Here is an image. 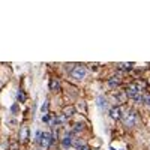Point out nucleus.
<instances>
[{
  "label": "nucleus",
  "mask_w": 150,
  "mask_h": 150,
  "mask_svg": "<svg viewBox=\"0 0 150 150\" xmlns=\"http://www.w3.org/2000/svg\"><path fill=\"white\" fill-rule=\"evenodd\" d=\"M122 123L125 125L126 128H134L137 126V123L140 122V116H138V112H137L135 110H128V111H125L123 114H122Z\"/></svg>",
  "instance_id": "obj_1"
},
{
  "label": "nucleus",
  "mask_w": 150,
  "mask_h": 150,
  "mask_svg": "<svg viewBox=\"0 0 150 150\" xmlns=\"http://www.w3.org/2000/svg\"><path fill=\"white\" fill-rule=\"evenodd\" d=\"M69 74H71V77L74 80L81 81V80H84L87 77V74H89V72H87V68L84 65H74V68L69 71Z\"/></svg>",
  "instance_id": "obj_2"
},
{
  "label": "nucleus",
  "mask_w": 150,
  "mask_h": 150,
  "mask_svg": "<svg viewBox=\"0 0 150 150\" xmlns=\"http://www.w3.org/2000/svg\"><path fill=\"white\" fill-rule=\"evenodd\" d=\"M54 143V135H53V132H42V135H41V140H39V144H41V147H50Z\"/></svg>",
  "instance_id": "obj_3"
},
{
  "label": "nucleus",
  "mask_w": 150,
  "mask_h": 150,
  "mask_svg": "<svg viewBox=\"0 0 150 150\" xmlns=\"http://www.w3.org/2000/svg\"><path fill=\"white\" fill-rule=\"evenodd\" d=\"M108 114H110V117H111L112 120H120V119H122V114H123V110H122V107H119V105L111 107V108L108 110Z\"/></svg>",
  "instance_id": "obj_4"
},
{
  "label": "nucleus",
  "mask_w": 150,
  "mask_h": 150,
  "mask_svg": "<svg viewBox=\"0 0 150 150\" xmlns=\"http://www.w3.org/2000/svg\"><path fill=\"white\" fill-rule=\"evenodd\" d=\"M72 144H74V134L72 132H66L63 135V138H62V147L69 149V147H72Z\"/></svg>",
  "instance_id": "obj_5"
},
{
  "label": "nucleus",
  "mask_w": 150,
  "mask_h": 150,
  "mask_svg": "<svg viewBox=\"0 0 150 150\" xmlns=\"http://www.w3.org/2000/svg\"><path fill=\"white\" fill-rule=\"evenodd\" d=\"M96 107L99 110H108V99L104 95H99L96 98Z\"/></svg>",
  "instance_id": "obj_6"
},
{
  "label": "nucleus",
  "mask_w": 150,
  "mask_h": 150,
  "mask_svg": "<svg viewBox=\"0 0 150 150\" xmlns=\"http://www.w3.org/2000/svg\"><path fill=\"white\" fill-rule=\"evenodd\" d=\"M84 129H86V123L83 122V120H78V122H75L74 125H72V134H83L84 132Z\"/></svg>",
  "instance_id": "obj_7"
},
{
  "label": "nucleus",
  "mask_w": 150,
  "mask_h": 150,
  "mask_svg": "<svg viewBox=\"0 0 150 150\" xmlns=\"http://www.w3.org/2000/svg\"><path fill=\"white\" fill-rule=\"evenodd\" d=\"M29 135H30V131L27 126H23L20 129V143H27L29 141Z\"/></svg>",
  "instance_id": "obj_8"
},
{
  "label": "nucleus",
  "mask_w": 150,
  "mask_h": 150,
  "mask_svg": "<svg viewBox=\"0 0 150 150\" xmlns=\"http://www.w3.org/2000/svg\"><path fill=\"white\" fill-rule=\"evenodd\" d=\"M48 87H50V90H51V92H59L60 90V81L57 78H51V80H50Z\"/></svg>",
  "instance_id": "obj_9"
},
{
  "label": "nucleus",
  "mask_w": 150,
  "mask_h": 150,
  "mask_svg": "<svg viewBox=\"0 0 150 150\" xmlns=\"http://www.w3.org/2000/svg\"><path fill=\"white\" fill-rule=\"evenodd\" d=\"M107 84H108V87H117V86L122 84V78L119 77V75H116V77H111V78H108Z\"/></svg>",
  "instance_id": "obj_10"
},
{
  "label": "nucleus",
  "mask_w": 150,
  "mask_h": 150,
  "mask_svg": "<svg viewBox=\"0 0 150 150\" xmlns=\"http://www.w3.org/2000/svg\"><path fill=\"white\" fill-rule=\"evenodd\" d=\"M66 122V117L62 114V116H56V117H53V120H51V123L50 125H53V126H59V125H63Z\"/></svg>",
  "instance_id": "obj_11"
},
{
  "label": "nucleus",
  "mask_w": 150,
  "mask_h": 150,
  "mask_svg": "<svg viewBox=\"0 0 150 150\" xmlns=\"http://www.w3.org/2000/svg\"><path fill=\"white\" fill-rule=\"evenodd\" d=\"M75 107H72V105H68V107H65L63 108V116L66 117V119H69V117H72L74 114H75Z\"/></svg>",
  "instance_id": "obj_12"
},
{
  "label": "nucleus",
  "mask_w": 150,
  "mask_h": 150,
  "mask_svg": "<svg viewBox=\"0 0 150 150\" xmlns=\"http://www.w3.org/2000/svg\"><path fill=\"white\" fill-rule=\"evenodd\" d=\"M134 84H135V87H137V90H138V93L143 95L144 90H146V87H147V86H146V81H135Z\"/></svg>",
  "instance_id": "obj_13"
},
{
  "label": "nucleus",
  "mask_w": 150,
  "mask_h": 150,
  "mask_svg": "<svg viewBox=\"0 0 150 150\" xmlns=\"http://www.w3.org/2000/svg\"><path fill=\"white\" fill-rule=\"evenodd\" d=\"M141 104L150 108V93H149V92H144V93L141 95Z\"/></svg>",
  "instance_id": "obj_14"
},
{
  "label": "nucleus",
  "mask_w": 150,
  "mask_h": 150,
  "mask_svg": "<svg viewBox=\"0 0 150 150\" xmlns=\"http://www.w3.org/2000/svg\"><path fill=\"white\" fill-rule=\"evenodd\" d=\"M114 96H116V101H119L120 104H122V102H125V101H126V95H125V92H120V93H116Z\"/></svg>",
  "instance_id": "obj_15"
},
{
  "label": "nucleus",
  "mask_w": 150,
  "mask_h": 150,
  "mask_svg": "<svg viewBox=\"0 0 150 150\" xmlns=\"http://www.w3.org/2000/svg\"><path fill=\"white\" fill-rule=\"evenodd\" d=\"M51 120H53V116L50 114V112H48V114H45V116L42 117V122H44V123H51Z\"/></svg>",
  "instance_id": "obj_16"
},
{
  "label": "nucleus",
  "mask_w": 150,
  "mask_h": 150,
  "mask_svg": "<svg viewBox=\"0 0 150 150\" xmlns=\"http://www.w3.org/2000/svg\"><path fill=\"white\" fill-rule=\"evenodd\" d=\"M26 99H27L26 93H24V92H18V101L20 102H26Z\"/></svg>",
  "instance_id": "obj_17"
},
{
  "label": "nucleus",
  "mask_w": 150,
  "mask_h": 150,
  "mask_svg": "<svg viewBox=\"0 0 150 150\" xmlns=\"http://www.w3.org/2000/svg\"><path fill=\"white\" fill-rule=\"evenodd\" d=\"M75 108H78L80 111H86V102H83V101H80L78 104H77V107Z\"/></svg>",
  "instance_id": "obj_18"
},
{
  "label": "nucleus",
  "mask_w": 150,
  "mask_h": 150,
  "mask_svg": "<svg viewBox=\"0 0 150 150\" xmlns=\"http://www.w3.org/2000/svg\"><path fill=\"white\" fill-rule=\"evenodd\" d=\"M48 107H50V101L47 99V101L44 102V105H42V108H41V110H42L44 112H47V111H48Z\"/></svg>",
  "instance_id": "obj_19"
},
{
  "label": "nucleus",
  "mask_w": 150,
  "mask_h": 150,
  "mask_svg": "<svg viewBox=\"0 0 150 150\" xmlns=\"http://www.w3.org/2000/svg\"><path fill=\"white\" fill-rule=\"evenodd\" d=\"M11 111H12V112H14V114H15V112H18V104H14V105H12V108H11Z\"/></svg>",
  "instance_id": "obj_20"
},
{
  "label": "nucleus",
  "mask_w": 150,
  "mask_h": 150,
  "mask_svg": "<svg viewBox=\"0 0 150 150\" xmlns=\"http://www.w3.org/2000/svg\"><path fill=\"white\" fill-rule=\"evenodd\" d=\"M78 150H92V149H90L89 146H87V144H83V146H81V147H80Z\"/></svg>",
  "instance_id": "obj_21"
},
{
  "label": "nucleus",
  "mask_w": 150,
  "mask_h": 150,
  "mask_svg": "<svg viewBox=\"0 0 150 150\" xmlns=\"http://www.w3.org/2000/svg\"><path fill=\"white\" fill-rule=\"evenodd\" d=\"M11 150H18V146H17V143H11Z\"/></svg>",
  "instance_id": "obj_22"
},
{
  "label": "nucleus",
  "mask_w": 150,
  "mask_h": 150,
  "mask_svg": "<svg viewBox=\"0 0 150 150\" xmlns=\"http://www.w3.org/2000/svg\"><path fill=\"white\" fill-rule=\"evenodd\" d=\"M0 89H2V81H0Z\"/></svg>",
  "instance_id": "obj_23"
}]
</instances>
